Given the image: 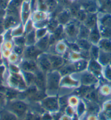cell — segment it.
<instances>
[{
  "label": "cell",
  "mask_w": 111,
  "mask_h": 120,
  "mask_svg": "<svg viewBox=\"0 0 111 120\" xmlns=\"http://www.w3.org/2000/svg\"><path fill=\"white\" fill-rule=\"evenodd\" d=\"M47 82L45 92L47 95H56L60 88L62 78L58 70H52L46 73Z\"/></svg>",
  "instance_id": "1"
},
{
  "label": "cell",
  "mask_w": 111,
  "mask_h": 120,
  "mask_svg": "<svg viewBox=\"0 0 111 120\" xmlns=\"http://www.w3.org/2000/svg\"><path fill=\"white\" fill-rule=\"evenodd\" d=\"M5 108L16 116L18 119H25L28 112V105L23 100L16 99L8 101Z\"/></svg>",
  "instance_id": "2"
},
{
  "label": "cell",
  "mask_w": 111,
  "mask_h": 120,
  "mask_svg": "<svg viewBox=\"0 0 111 120\" xmlns=\"http://www.w3.org/2000/svg\"><path fill=\"white\" fill-rule=\"evenodd\" d=\"M7 84L10 88L15 89L19 92L25 91L28 87L21 72L15 73L10 72L7 78Z\"/></svg>",
  "instance_id": "3"
},
{
  "label": "cell",
  "mask_w": 111,
  "mask_h": 120,
  "mask_svg": "<svg viewBox=\"0 0 111 120\" xmlns=\"http://www.w3.org/2000/svg\"><path fill=\"white\" fill-rule=\"evenodd\" d=\"M40 102L45 112L50 114L60 111L59 98L56 95H47Z\"/></svg>",
  "instance_id": "4"
},
{
  "label": "cell",
  "mask_w": 111,
  "mask_h": 120,
  "mask_svg": "<svg viewBox=\"0 0 111 120\" xmlns=\"http://www.w3.org/2000/svg\"><path fill=\"white\" fill-rule=\"evenodd\" d=\"M80 83L83 86H92L93 85L96 84L98 82L97 77L93 74L92 72L86 70L81 72L80 79Z\"/></svg>",
  "instance_id": "5"
},
{
  "label": "cell",
  "mask_w": 111,
  "mask_h": 120,
  "mask_svg": "<svg viewBox=\"0 0 111 120\" xmlns=\"http://www.w3.org/2000/svg\"><path fill=\"white\" fill-rule=\"evenodd\" d=\"M19 66L21 71L25 72L35 73L39 70L36 60L23 58L21 59Z\"/></svg>",
  "instance_id": "6"
},
{
  "label": "cell",
  "mask_w": 111,
  "mask_h": 120,
  "mask_svg": "<svg viewBox=\"0 0 111 120\" xmlns=\"http://www.w3.org/2000/svg\"><path fill=\"white\" fill-rule=\"evenodd\" d=\"M36 61L40 70L45 73L53 70L52 64L47 56V53L44 52L41 53L36 60Z\"/></svg>",
  "instance_id": "7"
},
{
  "label": "cell",
  "mask_w": 111,
  "mask_h": 120,
  "mask_svg": "<svg viewBox=\"0 0 111 120\" xmlns=\"http://www.w3.org/2000/svg\"><path fill=\"white\" fill-rule=\"evenodd\" d=\"M80 84V82L72 77L71 75H67L62 77L60 86L62 88L75 89L79 87Z\"/></svg>",
  "instance_id": "8"
},
{
  "label": "cell",
  "mask_w": 111,
  "mask_h": 120,
  "mask_svg": "<svg viewBox=\"0 0 111 120\" xmlns=\"http://www.w3.org/2000/svg\"><path fill=\"white\" fill-rule=\"evenodd\" d=\"M43 52L40 50L35 45L25 46L22 57L25 59L36 60L39 56Z\"/></svg>",
  "instance_id": "9"
},
{
  "label": "cell",
  "mask_w": 111,
  "mask_h": 120,
  "mask_svg": "<svg viewBox=\"0 0 111 120\" xmlns=\"http://www.w3.org/2000/svg\"><path fill=\"white\" fill-rule=\"evenodd\" d=\"M20 21H21L20 16L6 14L4 17V24L5 30L15 28L19 25Z\"/></svg>",
  "instance_id": "10"
},
{
  "label": "cell",
  "mask_w": 111,
  "mask_h": 120,
  "mask_svg": "<svg viewBox=\"0 0 111 120\" xmlns=\"http://www.w3.org/2000/svg\"><path fill=\"white\" fill-rule=\"evenodd\" d=\"M35 80L34 85L37 87V89L42 91H45L46 89L47 77L46 73L42 71L39 69L35 73Z\"/></svg>",
  "instance_id": "11"
},
{
  "label": "cell",
  "mask_w": 111,
  "mask_h": 120,
  "mask_svg": "<svg viewBox=\"0 0 111 120\" xmlns=\"http://www.w3.org/2000/svg\"><path fill=\"white\" fill-rule=\"evenodd\" d=\"M47 56L52 64L53 70H58L65 64V59L62 56L49 53H47Z\"/></svg>",
  "instance_id": "12"
},
{
  "label": "cell",
  "mask_w": 111,
  "mask_h": 120,
  "mask_svg": "<svg viewBox=\"0 0 111 120\" xmlns=\"http://www.w3.org/2000/svg\"><path fill=\"white\" fill-rule=\"evenodd\" d=\"M79 28L78 25L74 22H69L66 28L64 29V31L66 35L70 38H75L77 37L79 34Z\"/></svg>",
  "instance_id": "13"
},
{
  "label": "cell",
  "mask_w": 111,
  "mask_h": 120,
  "mask_svg": "<svg viewBox=\"0 0 111 120\" xmlns=\"http://www.w3.org/2000/svg\"><path fill=\"white\" fill-rule=\"evenodd\" d=\"M87 69H88L89 71L94 74L96 77H100L101 74V65L97 60L90 59Z\"/></svg>",
  "instance_id": "14"
},
{
  "label": "cell",
  "mask_w": 111,
  "mask_h": 120,
  "mask_svg": "<svg viewBox=\"0 0 111 120\" xmlns=\"http://www.w3.org/2000/svg\"><path fill=\"white\" fill-rule=\"evenodd\" d=\"M62 77L67 75H72L74 73L77 72L74 63H70L68 64H64L59 70Z\"/></svg>",
  "instance_id": "15"
},
{
  "label": "cell",
  "mask_w": 111,
  "mask_h": 120,
  "mask_svg": "<svg viewBox=\"0 0 111 120\" xmlns=\"http://www.w3.org/2000/svg\"><path fill=\"white\" fill-rule=\"evenodd\" d=\"M49 37L48 34L45 35L41 38L38 39L35 45L41 50L43 52H45L48 50L49 45Z\"/></svg>",
  "instance_id": "16"
},
{
  "label": "cell",
  "mask_w": 111,
  "mask_h": 120,
  "mask_svg": "<svg viewBox=\"0 0 111 120\" xmlns=\"http://www.w3.org/2000/svg\"><path fill=\"white\" fill-rule=\"evenodd\" d=\"M88 39L92 44L97 45V44L99 43L100 40V34L99 30H98L96 25L92 29Z\"/></svg>",
  "instance_id": "17"
},
{
  "label": "cell",
  "mask_w": 111,
  "mask_h": 120,
  "mask_svg": "<svg viewBox=\"0 0 111 120\" xmlns=\"http://www.w3.org/2000/svg\"><path fill=\"white\" fill-rule=\"evenodd\" d=\"M21 73L22 75L25 80L26 82L27 86H30L32 85H34L35 80V73L33 72H25L21 70Z\"/></svg>",
  "instance_id": "18"
},
{
  "label": "cell",
  "mask_w": 111,
  "mask_h": 120,
  "mask_svg": "<svg viewBox=\"0 0 111 120\" xmlns=\"http://www.w3.org/2000/svg\"><path fill=\"white\" fill-rule=\"evenodd\" d=\"M53 46L55 54H59L61 56H63L66 53L67 48H68L67 44L63 41H59V42L56 43Z\"/></svg>",
  "instance_id": "19"
},
{
  "label": "cell",
  "mask_w": 111,
  "mask_h": 120,
  "mask_svg": "<svg viewBox=\"0 0 111 120\" xmlns=\"http://www.w3.org/2000/svg\"><path fill=\"white\" fill-rule=\"evenodd\" d=\"M29 12L30 8L29 5L28 3L26 2L22 3L20 10V16L21 19L23 22H24L23 23H25V22L28 19L30 14Z\"/></svg>",
  "instance_id": "20"
},
{
  "label": "cell",
  "mask_w": 111,
  "mask_h": 120,
  "mask_svg": "<svg viewBox=\"0 0 111 120\" xmlns=\"http://www.w3.org/2000/svg\"><path fill=\"white\" fill-rule=\"evenodd\" d=\"M111 60V54L110 52L103 51L100 50L99 57L98 58V61L102 65H106L108 64Z\"/></svg>",
  "instance_id": "21"
},
{
  "label": "cell",
  "mask_w": 111,
  "mask_h": 120,
  "mask_svg": "<svg viewBox=\"0 0 111 120\" xmlns=\"http://www.w3.org/2000/svg\"><path fill=\"white\" fill-rule=\"evenodd\" d=\"M88 63L89 61H88V60L85 59H81L74 63V64L75 65L76 70V72H81L86 70V69L88 68Z\"/></svg>",
  "instance_id": "22"
},
{
  "label": "cell",
  "mask_w": 111,
  "mask_h": 120,
  "mask_svg": "<svg viewBox=\"0 0 111 120\" xmlns=\"http://www.w3.org/2000/svg\"><path fill=\"white\" fill-rule=\"evenodd\" d=\"M25 37V46H31L34 45L37 42V38H36V32L34 30L32 31L27 34Z\"/></svg>",
  "instance_id": "23"
},
{
  "label": "cell",
  "mask_w": 111,
  "mask_h": 120,
  "mask_svg": "<svg viewBox=\"0 0 111 120\" xmlns=\"http://www.w3.org/2000/svg\"><path fill=\"white\" fill-rule=\"evenodd\" d=\"M76 43L79 45L81 51H90L92 44L88 39H77Z\"/></svg>",
  "instance_id": "24"
},
{
  "label": "cell",
  "mask_w": 111,
  "mask_h": 120,
  "mask_svg": "<svg viewBox=\"0 0 111 120\" xmlns=\"http://www.w3.org/2000/svg\"><path fill=\"white\" fill-rule=\"evenodd\" d=\"M90 29L85 25H81L79 28L78 39H88L90 32Z\"/></svg>",
  "instance_id": "25"
},
{
  "label": "cell",
  "mask_w": 111,
  "mask_h": 120,
  "mask_svg": "<svg viewBox=\"0 0 111 120\" xmlns=\"http://www.w3.org/2000/svg\"><path fill=\"white\" fill-rule=\"evenodd\" d=\"M85 25L88 28L92 29L96 25V15L93 14H90L87 15L86 19L85 20Z\"/></svg>",
  "instance_id": "26"
},
{
  "label": "cell",
  "mask_w": 111,
  "mask_h": 120,
  "mask_svg": "<svg viewBox=\"0 0 111 120\" xmlns=\"http://www.w3.org/2000/svg\"><path fill=\"white\" fill-rule=\"evenodd\" d=\"M18 118L12 112L5 109L1 110L0 112V120H17Z\"/></svg>",
  "instance_id": "27"
},
{
  "label": "cell",
  "mask_w": 111,
  "mask_h": 120,
  "mask_svg": "<svg viewBox=\"0 0 111 120\" xmlns=\"http://www.w3.org/2000/svg\"><path fill=\"white\" fill-rule=\"evenodd\" d=\"M99 48L101 50L103 51L110 52L111 51V43L107 39L100 40L99 43Z\"/></svg>",
  "instance_id": "28"
},
{
  "label": "cell",
  "mask_w": 111,
  "mask_h": 120,
  "mask_svg": "<svg viewBox=\"0 0 111 120\" xmlns=\"http://www.w3.org/2000/svg\"><path fill=\"white\" fill-rule=\"evenodd\" d=\"M75 108L76 115H77V116H79V117H80L81 115H82L87 110L86 103L82 100L80 101V102Z\"/></svg>",
  "instance_id": "29"
},
{
  "label": "cell",
  "mask_w": 111,
  "mask_h": 120,
  "mask_svg": "<svg viewBox=\"0 0 111 120\" xmlns=\"http://www.w3.org/2000/svg\"><path fill=\"white\" fill-rule=\"evenodd\" d=\"M34 22L36 23H39L41 22L47 20V15L42 11H40L35 12L33 16Z\"/></svg>",
  "instance_id": "30"
},
{
  "label": "cell",
  "mask_w": 111,
  "mask_h": 120,
  "mask_svg": "<svg viewBox=\"0 0 111 120\" xmlns=\"http://www.w3.org/2000/svg\"><path fill=\"white\" fill-rule=\"evenodd\" d=\"M100 52V49L96 45L92 44L90 50V59L98 60Z\"/></svg>",
  "instance_id": "31"
},
{
  "label": "cell",
  "mask_w": 111,
  "mask_h": 120,
  "mask_svg": "<svg viewBox=\"0 0 111 120\" xmlns=\"http://www.w3.org/2000/svg\"><path fill=\"white\" fill-rule=\"evenodd\" d=\"M70 11H64L61 12L58 16V21L61 24H66L70 22Z\"/></svg>",
  "instance_id": "32"
},
{
  "label": "cell",
  "mask_w": 111,
  "mask_h": 120,
  "mask_svg": "<svg viewBox=\"0 0 111 120\" xmlns=\"http://www.w3.org/2000/svg\"><path fill=\"white\" fill-rule=\"evenodd\" d=\"M23 32H24V30H23L22 25H18L15 28L11 29V33H12V38L22 36Z\"/></svg>",
  "instance_id": "33"
},
{
  "label": "cell",
  "mask_w": 111,
  "mask_h": 120,
  "mask_svg": "<svg viewBox=\"0 0 111 120\" xmlns=\"http://www.w3.org/2000/svg\"><path fill=\"white\" fill-rule=\"evenodd\" d=\"M79 98L76 95H70L68 96V106L75 108L80 102Z\"/></svg>",
  "instance_id": "34"
},
{
  "label": "cell",
  "mask_w": 111,
  "mask_h": 120,
  "mask_svg": "<svg viewBox=\"0 0 111 120\" xmlns=\"http://www.w3.org/2000/svg\"><path fill=\"white\" fill-rule=\"evenodd\" d=\"M12 41L15 45L25 46V36H18L12 38Z\"/></svg>",
  "instance_id": "35"
},
{
  "label": "cell",
  "mask_w": 111,
  "mask_h": 120,
  "mask_svg": "<svg viewBox=\"0 0 111 120\" xmlns=\"http://www.w3.org/2000/svg\"><path fill=\"white\" fill-rule=\"evenodd\" d=\"M20 56L12 52L7 59H8V61L9 64L19 65L21 60H20Z\"/></svg>",
  "instance_id": "36"
},
{
  "label": "cell",
  "mask_w": 111,
  "mask_h": 120,
  "mask_svg": "<svg viewBox=\"0 0 111 120\" xmlns=\"http://www.w3.org/2000/svg\"><path fill=\"white\" fill-rule=\"evenodd\" d=\"M63 31H64V29H63L62 26H58L55 30L54 31L53 36L56 39V41H58V40H60L62 36H63Z\"/></svg>",
  "instance_id": "37"
},
{
  "label": "cell",
  "mask_w": 111,
  "mask_h": 120,
  "mask_svg": "<svg viewBox=\"0 0 111 120\" xmlns=\"http://www.w3.org/2000/svg\"><path fill=\"white\" fill-rule=\"evenodd\" d=\"M8 100L7 99L6 95L4 93L0 91V110L5 108Z\"/></svg>",
  "instance_id": "38"
},
{
  "label": "cell",
  "mask_w": 111,
  "mask_h": 120,
  "mask_svg": "<svg viewBox=\"0 0 111 120\" xmlns=\"http://www.w3.org/2000/svg\"><path fill=\"white\" fill-rule=\"evenodd\" d=\"M68 48L70 51L76 52H81V50L77 43L74 42H69L68 43Z\"/></svg>",
  "instance_id": "39"
},
{
  "label": "cell",
  "mask_w": 111,
  "mask_h": 120,
  "mask_svg": "<svg viewBox=\"0 0 111 120\" xmlns=\"http://www.w3.org/2000/svg\"><path fill=\"white\" fill-rule=\"evenodd\" d=\"M14 43L12 41V40H7L4 41L3 45H2V48L3 49H7V50H12L14 46Z\"/></svg>",
  "instance_id": "40"
},
{
  "label": "cell",
  "mask_w": 111,
  "mask_h": 120,
  "mask_svg": "<svg viewBox=\"0 0 111 120\" xmlns=\"http://www.w3.org/2000/svg\"><path fill=\"white\" fill-rule=\"evenodd\" d=\"M25 46H18V45H14L13 49H12V52L16 53L20 56H22L24 53L25 49Z\"/></svg>",
  "instance_id": "41"
},
{
  "label": "cell",
  "mask_w": 111,
  "mask_h": 120,
  "mask_svg": "<svg viewBox=\"0 0 111 120\" xmlns=\"http://www.w3.org/2000/svg\"><path fill=\"white\" fill-rule=\"evenodd\" d=\"M65 112H66V115L68 116L70 119L74 117L75 114H76L75 108L70 106H68L66 107L65 110Z\"/></svg>",
  "instance_id": "42"
},
{
  "label": "cell",
  "mask_w": 111,
  "mask_h": 120,
  "mask_svg": "<svg viewBox=\"0 0 111 120\" xmlns=\"http://www.w3.org/2000/svg\"><path fill=\"white\" fill-rule=\"evenodd\" d=\"M103 26L105 28H110L111 27V17L110 16H106L103 17L101 21Z\"/></svg>",
  "instance_id": "43"
},
{
  "label": "cell",
  "mask_w": 111,
  "mask_h": 120,
  "mask_svg": "<svg viewBox=\"0 0 111 120\" xmlns=\"http://www.w3.org/2000/svg\"><path fill=\"white\" fill-rule=\"evenodd\" d=\"M9 70L11 73H20L21 72L20 68L17 64H9Z\"/></svg>",
  "instance_id": "44"
},
{
  "label": "cell",
  "mask_w": 111,
  "mask_h": 120,
  "mask_svg": "<svg viewBox=\"0 0 111 120\" xmlns=\"http://www.w3.org/2000/svg\"><path fill=\"white\" fill-rule=\"evenodd\" d=\"M47 29L45 28H40L36 31V35L37 39H39L47 35Z\"/></svg>",
  "instance_id": "45"
},
{
  "label": "cell",
  "mask_w": 111,
  "mask_h": 120,
  "mask_svg": "<svg viewBox=\"0 0 111 120\" xmlns=\"http://www.w3.org/2000/svg\"><path fill=\"white\" fill-rule=\"evenodd\" d=\"M1 52L3 58H5V59H8L10 54H12V51L10 50H7V49H2V51Z\"/></svg>",
  "instance_id": "46"
},
{
  "label": "cell",
  "mask_w": 111,
  "mask_h": 120,
  "mask_svg": "<svg viewBox=\"0 0 111 120\" xmlns=\"http://www.w3.org/2000/svg\"><path fill=\"white\" fill-rule=\"evenodd\" d=\"M76 16H77L78 19H79L80 21L84 22L87 17V15L85 14V12L84 11H79Z\"/></svg>",
  "instance_id": "47"
},
{
  "label": "cell",
  "mask_w": 111,
  "mask_h": 120,
  "mask_svg": "<svg viewBox=\"0 0 111 120\" xmlns=\"http://www.w3.org/2000/svg\"><path fill=\"white\" fill-rule=\"evenodd\" d=\"M109 92H110V88L107 85H104V86H102L100 89V92L103 95H107Z\"/></svg>",
  "instance_id": "48"
},
{
  "label": "cell",
  "mask_w": 111,
  "mask_h": 120,
  "mask_svg": "<svg viewBox=\"0 0 111 120\" xmlns=\"http://www.w3.org/2000/svg\"><path fill=\"white\" fill-rule=\"evenodd\" d=\"M5 29L4 24V18L0 19V34H3L5 31Z\"/></svg>",
  "instance_id": "49"
},
{
  "label": "cell",
  "mask_w": 111,
  "mask_h": 120,
  "mask_svg": "<svg viewBox=\"0 0 111 120\" xmlns=\"http://www.w3.org/2000/svg\"><path fill=\"white\" fill-rule=\"evenodd\" d=\"M5 72V67L4 65L0 66V78H2Z\"/></svg>",
  "instance_id": "50"
},
{
  "label": "cell",
  "mask_w": 111,
  "mask_h": 120,
  "mask_svg": "<svg viewBox=\"0 0 111 120\" xmlns=\"http://www.w3.org/2000/svg\"><path fill=\"white\" fill-rule=\"evenodd\" d=\"M5 15H6V10L0 8V19L4 18Z\"/></svg>",
  "instance_id": "51"
},
{
  "label": "cell",
  "mask_w": 111,
  "mask_h": 120,
  "mask_svg": "<svg viewBox=\"0 0 111 120\" xmlns=\"http://www.w3.org/2000/svg\"><path fill=\"white\" fill-rule=\"evenodd\" d=\"M4 41V37L3 34H0V46H2Z\"/></svg>",
  "instance_id": "52"
},
{
  "label": "cell",
  "mask_w": 111,
  "mask_h": 120,
  "mask_svg": "<svg viewBox=\"0 0 111 120\" xmlns=\"http://www.w3.org/2000/svg\"><path fill=\"white\" fill-rule=\"evenodd\" d=\"M3 57L2 56V54H1V52L0 51V66L1 65H3Z\"/></svg>",
  "instance_id": "53"
}]
</instances>
